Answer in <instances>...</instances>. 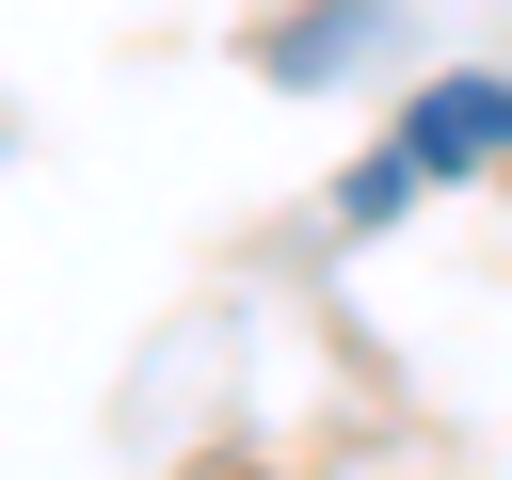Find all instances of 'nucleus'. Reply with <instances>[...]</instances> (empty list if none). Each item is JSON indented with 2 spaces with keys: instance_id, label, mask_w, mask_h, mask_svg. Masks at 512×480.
I'll list each match as a JSON object with an SVG mask.
<instances>
[{
  "instance_id": "obj_1",
  "label": "nucleus",
  "mask_w": 512,
  "mask_h": 480,
  "mask_svg": "<svg viewBox=\"0 0 512 480\" xmlns=\"http://www.w3.org/2000/svg\"><path fill=\"white\" fill-rule=\"evenodd\" d=\"M480 160H512V80H432V96L400 112V144L352 176V224H384L400 192H432V176H480Z\"/></svg>"
}]
</instances>
